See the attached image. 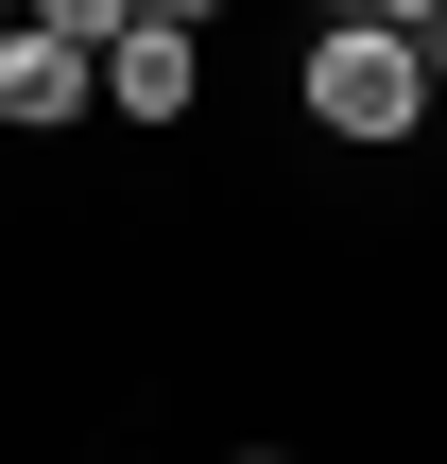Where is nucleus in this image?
I'll use <instances>...</instances> for the list:
<instances>
[{
	"mask_svg": "<svg viewBox=\"0 0 447 464\" xmlns=\"http://www.w3.org/2000/svg\"><path fill=\"white\" fill-rule=\"evenodd\" d=\"M431 69H413V34H396V17H327V34H310V52H293V121H310V138H327V155H413V138H431Z\"/></svg>",
	"mask_w": 447,
	"mask_h": 464,
	"instance_id": "1",
	"label": "nucleus"
},
{
	"mask_svg": "<svg viewBox=\"0 0 447 464\" xmlns=\"http://www.w3.org/2000/svg\"><path fill=\"white\" fill-rule=\"evenodd\" d=\"M69 34H86V69H103L121 121L172 138V121L207 103V17H189V0H138V17H121V0H69Z\"/></svg>",
	"mask_w": 447,
	"mask_h": 464,
	"instance_id": "2",
	"label": "nucleus"
},
{
	"mask_svg": "<svg viewBox=\"0 0 447 464\" xmlns=\"http://www.w3.org/2000/svg\"><path fill=\"white\" fill-rule=\"evenodd\" d=\"M86 103H103L86 34H69V17H17V34H0V138H69Z\"/></svg>",
	"mask_w": 447,
	"mask_h": 464,
	"instance_id": "3",
	"label": "nucleus"
},
{
	"mask_svg": "<svg viewBox=\"0 0 447 464\" xmlns=\"http://www.w3.org/2000/svg\"><path fill=\"white\" fill-rule=\"evenodd\" d=\"M224 464H293V448H224Z\"/></svg>",
	"mask_w": 447,
	"mask_h": 464,
	"instance_id": "4",
	"label": "nucleus"
},
{
	"mask_svg": "<svg viewBox=\"0 0 447 464\" xmlns=\"http://www.w3.org/2000/svg\"><path fill=\"white\" fill-rule=\"evenodd\" d=\"M121 464H138V448H121Z\"/></svg>",
	"mask_w": 447,
	"mask_h": 464,
	"instance_id": "5",
	"label": "nucleus"
}]
</instances>
